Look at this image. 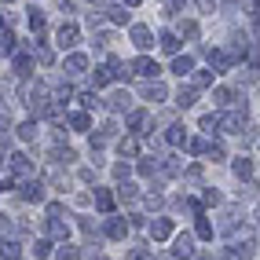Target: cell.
I'll use <instances>...</instances> for the list:
<instances>
[{
	"instance_id": "40",
	"label": "cell",
	"mask_w": 260,
	"mask_h": 260,
	"mask_svg": "<svg viewBox=\"0 0 260 260\" xmlns=\"http://www.w3.org/2000/svg\"><path fill=\"white\" fill-rule=\"evenodd\" d=\"M183 11V0H165V15H180Z\"/></svg>"
},
{
	"instance_id": "25",
	"label": "cell",
	"mask_w": 260,
	"mask_h": 260,
	"mask_svg": "<svg viewBox=\"0 0 260 260\" xmlns=\"http://www.w3.org/2000/svg\"><path fill=\"white\" fill-rule=\"evenodd\" d=\"M19 140H22V143L37 140V125H33V121H26V125H19Z\"/></svg>"
},
{
	"instance_id": "31",
	"label": "cell",
	"mask_w": 260,
	"mask_h": 260,
	"mask_svg": "<svg viewBox=\"0 0 260 260\" xmlns=\"http://www.w3.org/2000/svg\"><path fill=\"white\" fill-rule=\"evenodd\" d=\"M48 231H51V238H66V235H70V228H66L62 220H51V228H48Z\"/></svg>"
},
{
	"instance_id": "10",
	"label": "cell",
	"mask_w": 260,
	"mask_h": 260,
	"mask_svg": "<svg viewBox=\"0 0 260 260\" xmlns=\"http://www.w3.org/2000/svg\"><path fill=\"white\" fill-rule=\"evenodd\" d=\"M8 158H11V176H26V172L33 169L26 154H8Z\"/></svg>"
},
{
	"instance_id": "6",
	"label": "cell",
	"mask_w": 260,
	"mask_h": 260,
	"mask_svg": "<svg viewBox=\"0 0 260 260\" xmlns=\"http://www.w3.org/2000/svg\"><path fill=\"white\" fill-rule=\"evenodd\" d=\"M95 209H99V213H107V216L114 213V194H110L107 187H95Z\"/></svg>"
},
{
	"instance_id": "21",
	"label": "cell",
	"mask_w": 260,
	"mask_h": 260,
	"mask_svg": "<svg viewBox=\"0 0 260 260\" xmlns=\"http://www.w3.org/2000/svg\"><path fill=\"white\" fill-rule=\"evenodd\" d=\"M161 51H169V55H176V51H180V41H176V33H161Z\"/></svg>"
},
{
	"instance_id": "24",
	"label": "cell",
	"mask_w": 260,
	"mask_h": 260,
	"mask_svg": "<svg viewBox=\"0 0 260 260\" xmlns=\"http://www.w3.org/2000/svg\"><path fill=\"white\" fill-rule=\"evenodd\" d=\"M107 70H110V77H114V81H125V77H128V70L121 66V59H110V62H107Z\"/></svg>"
},
{
	"instance_id": "12",
	"label": "cell",
	"mask_w": 260,
	"mask_h": 260,
	"mask_svg": "<svg viewBox=\"0 0 260 260\" xmlns=\"http://www.w3.org/2000/svg\"><path fill=\"white\" fill-rule=\"evenodd\" d=\"M117 154H125V158H136V154H140V140H136V136H125V140L117 143Z\"/></svg>"
},
{
	"instance_id": "32",
	"label": "cell",
	"mask_w": 260,
	"mask_h": 260,
	"mask_svg": "<svg viewBox=\"0 0 260 260\" xmlns=\"http://www.w3.org/2000/svg\"><path fill=\"white\" fill-rule=\"evenodd\" d=\"M77 99H81V107H84V110H95V107H99V99H95V92H81Z\"/></svg>"
},
{
	"instance_id": "38",
	"label": "cell",
	"mask_w": 260,
	"mask_h": 260,
	"mask_svg": "<svg viewBox=\"0 0 260 260\" xmlns=\"http://www.w3.org/2000/svg\"><path fill=\"white\" fill-rule=\"evenodd\" d=\"M110 11V22H128V11L125 8H107Z\"/></svg>"
},
{
	"instance_id": "5",
	"label": "cell",
	"mask_w": 260,
	"mask_h": 260,
	"mask_svg": "<svg viewBox=\"0 0 260 260\" xmlns=\"http://www.w3.org/2000/svg\"><path fill=\"white\" fill-rule=\"evenodd\" d=\"M55 44H59L62 51H66V48H74V44H77V26H74V22H66V26L59 29V37H55Z\"/></svg>"
},
{
	"instance_id": "30",
	"label": "cell",
	"mask_w": 260,
	"mask_h": 260,
	"mask_svg": "<svg viewBox=\"0 0 260 260\" xmlns=\"http://www.w3.org/2000/svg\"><path fill=\"white\" fill-rule=\"evenodd\" d=\"M92 81H95V88H103V84H110L114 77H110V70H107V66H99V70L92 74Z\"/></svg>"
},
{
	"instance_id": "47",
	"label": "cell",
	"mask_w": 260,
	"mask_h": 260,
	"mask_svg": "<svg viewBox=\"0 0 260 260\" xmlns=\"http://www.w3.org/2000/svg\"><path fill=\"white\" fill-rule=\"evenodd\" d=\"M92 4H107V0H92Z\"/></svg>"
},
{
	"instance_id": "46",
	"label": "cell",
	"mask_w": 260,
	"mask_h": 260,
	"mask_svg": "<svg viewBox=\"0 0 260 260\" xmlns=\"http://www.w3.org/2000/svg\"><path fill=\"white\" fill-rule=\"evenodd\" d=\"M125 4H128V8H136V4H140V0H125Z\"/></svg>"
},
{
	"instance_id": "15",
	"label": "cell",
	"mask_w": 260,
	"mask_h": 260,
	"mask_svg": "<svg viewBox=\"0 0 260 260\" xmlns=\"http://www.w3.org/2000/svg\"><path fill=\"white\" fill-rule=\"evenodd\" d=\"M70 125H74V132H88V128H92V117H88V110L70 114Z\"/></svg>"
},
{
	"instance_id": "27",
	"label": "cell",
	"mask_w": 260,
	"mask_h": 260,
	"mask_svg": "<svg viewBox=\"0 0 260 260\" xmlns=\"http://www.w3.org/2000/svg\"><path fill=\"white\" fill-rule=\"evenodd\" d=\"M194 99H198L194 88H180V92H176V103H180V107H194Z\"/></svg>"
},
{
	"instance_id": "41",
	"label": "cell",
	"mask_w": 260,
	"mask_h": 260,
	"mask_svg": "<svg viewBox=\"0 0 260 260\" xmlns=\"http://www.w3.org/2000/svg\"><path fill=\"white\" fill-rule=\"evenodd\" d=\"M154 172H158V165L143 158V161H140V176H154Z\"/></svg>"
},
{
	"instance_id": "33",
	"label": "cell",
	"mask_w": 260,
	"mask_h": 260,
	"mask_svg": "<svg viewBox=\"0 0 260 260\" xmlns=\"http://www.w3.org/2000/svg\"><path fill=\"white\" fill-rule=\"evenodd\" d=\"M33 253H37V260H44V256H51V242L48 238H41L37 246H33Z\"/></svg>"
},
{
	"instance_id": "34",
	"label": "cell",
	"mask_w": 260,
	"mask_h": 260,
	"mask_svg": "<svg viewBox=\"0 0 260 260\" xmlns=\"http://www.w3.org/2000/svg\"><path fill=\"white\" fill-rule=\"evenodd\" d=\"M29 26H33V33L41 37V33H44V15H41V11H33V15H29Z\"/></svg>"
},
{
	"instance_id": "20",
	"label": "cell",
	"mask_w": 260,
	"mask_h": 260,
	"mask_svg": "<svg viewBox=\"0 0 260 260\" xmlns=\"http://www.w3.org/2000/svg\"><path fill=\"white\" fill-rule=\"evenodd\" d=\"M235 176L238 180H249L253 176V161L249 158H235Z\"/></svg>"
},
{
	"instance_id": "44",
	"label": "cell",
	"mask_w": 260,
	"mask_h": 260,
	"mask_svg": "<svg viewBox=\"0 0 260 260\" xmlns=\"http://www.w3.org/2000/svg\"><path fill=\"white\" fill-rule=\"evenodd\" d=\"M198 8H202V11H213V8H216V0H198Z\"/></svg>"
},
{
	"instance_id": "7",
	"label": "cell",
	"mask_w": 260,
	"mask_h": 260,
	"mask_svg": "<svg viewBox=\"0 0 260 260\" xmlns=\"http://www.w3.org/2000/svg\"><path fill=\"white\" fill-rule=\"evenodd\" d=\"M22 198H26V202H41V198H44V183H41V180H26V183H22Z\"/></svg>"
},
{
	"instance_id": "3",
	"label": "cell",
	"mask_w": 260,
	"mask_h": 260,
	"mask_svg": "<svg viewBox=\"0 0 260 260\" xmlns=\"http://www.w3.org/2000/svg\"><path fill=\"white\" fill-rule=\"evenodd\" d=\"M172 256H176V260H190V256H194V242H190V235H176V242H172Z\"/></svg>"
},
{
	"instance_id": "39",
	"label": "cell",
	"mask_w": 260,
	"mask_h": 260,
	"mask_svg": "<svg viewBox=\"0 0 260 260\" xmlns=\"http://www.w3.org/2000/svg\"><path fill=\"white\" fill-rule=\"evenodd\" d=\"M169 176H180V158H165V165H161Z\"/></svg>"
},
{
	"instance_id": "14",
	"label": "cell",
	"mask_w": 260,
	"mask_h": 260,
	"mask_svg": "<svg viewBox=\"0 0 260 260\" xmlns=\"http://www.w3.org/2000/svg\"><path fill=\"white\" fill-rule=\"evenodd\" d=\"M209 66H216V74L231 70V55H228V51H209Z\"/></svg>"
},
{
	"instance_id": "19",
	"label": "cell",
	"mask_w": 260,
	"mask_h": 260,
	"mask_svg": "<svg viewBox=\"0 0 260 260\" xmlns=\"http://www.w3.org/2000/svg\"><path fill=\"white\" fill-rule=\"evenodd\" d=\"M143 99H150V103H161V99H165V84H158V81H154V84H147V88H143Z\"/></svg>"
},
{
	"instance_id": "1",
	"label": "cell",
	"mask_w": 260,
	"mask_h": 260,
	"mask_svg": "<svg viewBox=\"0 0 260 260\" xmlns=\"http://www.w3.org/2000/svg\"><path fill=\"white\" fill-rule=\"evenodd\" d=\"M220 128H223V132H242V128H246V110L223 114V117H220Z\"/></svg>"
},
{
	"instance_id": "2",
	"label": "cell",
	"mask_w": 260,
	"mask_h": 260,
	"mask_svg": "<svg viewBox=\"0 0 260 260\" xmlns=\"http://www.w3.org/2000/svg\"><path fill=\"white\" fill-rule=\"evenodd\" d=\"M132 74H140V77H158V74H161V66L154 62L150 55H140V59L132 62Z\"/></svg>"
},
{
	"instance_id": "16",
	"label": "cell",
	"mask_w": 260,
	"mask_h": 260,
	"mask_svg": "<svg viewBox=\"0 0 260 260\" xmlns=\"http://www.w3.org/2000/svg\"><path fill=\"white\" fill-rule=\"evenodd\" d=\"M84 70H88V59H84V55H70V59H66V74H84Z\"/></svg>"
},
{
	"instance_id": "43",
	"label": "cell",
	"mask_w": 260,
	"mask_h": 260,
	"mask_svg": "<svg viewBox=\"0 0 260 260\" xmlns=\"http://www.w3.org/2000/svg\"><path fill=\"white\" fill-rule=\"evenodd\" d=\"M59 260H81L77 249H59Z\"/></svg>"
},
{
	"instance_id": "4",
	"label": "cell",
	"mask_w": 260,
	"mask_h": 260,
	"mask_svg": "<svg viewBox=\"0 0 260 260\" xmlns=\"http://www.w3.org/2000/svg\"><path fill=\"white\" fill-rule=\"evenodd\" d=\"M169 235H172V220H169V216H158V220L150 223V238H154V242H165Z\"/></svg>"
},
{
	"instance_id": "28",
	"label": "cell",
	"mask_w": 260,
	"mask_h": 260,
	"mask_svg": "<svg viewBox=\"0 0 260 260\" xmlns=\"http://www.w3.org/2000/svg\"><path fill=\"white\" fill-rule=\"evenodd\" d=\"M213 147H216V143H209V140H194V143H190V154H205V158H209Z\"/></svg>"
},
{
	"instance_id": "9",
	"label": "cell",
	"mask_w": 260,
	"mask_h": 260,
	"mask_svg": "<svg viewBox=\"0 0 260 260\" xmlns=\"http://www.w3.org/2000/svg\"><path fill=\"white\" fill-rule=\"evenodd\" d=\"M125 235H128V223L121 216H110L107 220V238H125Z\"/></svg>"
},
{
	"instance_id": "37",
	"label": "cell",
	"mask_w": 260,
	"mask_h": 260,
	"mask_svg": "<svg viewBox=\"0 0 260 260\" xmlns=\"http://www.w3.org/2000/svg\"><path fill=\"white\" fill-rule=\"evenodd\" d=\"M117 198H121V202H132V198H136V187H132V183H121Z\"/></svg>"
},
{
	"instance_id": "26",
	"label": "cell",
	"mask_w": 260,
	"mask_h": 260,
	"mask_svg": "<svg viewBox=\"0 0 260 260\" xmlns=\"http://www.w3.org/2000/svg\"><path fill=\"white\" fill-rule=\"evenodd\" d=\"M194 235H198V238H213V223L205 220V216H198V223H194Z\"/></svg>"
},
{
	"instance_id": "8",
	"label": "cell",
	"mask_w": 260,
	"mask_h": 260,
	"mask_svg": "<svg viewBox=\"0 0 260 260\" xmlns=\"http://www.w3.org/2000/svg\"><path fill=\"white\" fill-rule=\"evenodd\" d=\"M172 74H176V77L194 74V59H190V55H176V59H172Z\"/></svg>"
},
{
	"instance_id": "13",
	"label": "cell",
	"mask_w": 260,
	"mask_h": 260,
	"mask_svg": "<svg viewBox=\"0 0 260 260\" xmlns=\"http://www.w3.org/2000/svg\"><path fill=\"white\" fill-rule=\"evenodd\" d=\"M132 41H136V48H143V51H147V48L154 44V41H150V29H147V26H132Z\"/></svg>"
},
{
	"instance_id": "22",
	"label": "cell",
	"mask_w": 260,
	"mask_h": 260,
	"mask_svg": "<svg viewBox=\"0 0 260 260\" xmlns=\"http://www.w3.org/2000/svg\"><path fill=\"white\" fill-rule=\"evenodd\" d=\"M107 107H110V110H128V92H114Z\"/></svg>"
},
{
	"instance_id": "18",
	"label": "cell",
	"mask_w": 260,
	"mask_h": 260,
	"mask_svg": "<svg viewBox=\"0 0 260 260\" xmlns=\"http://www.w3.org/2000/svg\"><path fill=\"white\" fill-rule=\"evenodd\" d=\"M213 74H216V70H194V74H190L194 88H209V84H213Z\"/></svg>"
},
{
	"instance_id": "45",
	"label": "cell",
	"mask_w": 260,
	"mask_h": 260,
	"mask_svg": "<svg viewBox=\"0 0 260 260\" xmlns=\"http://www.w3.org/2000/svg\"><path fill=\"white\" fill-rule=\"evenodd\" d=\"M132 260H150V253H147V249H136V253H132Z\"/></svg>"
},
{
	"instance_id": "23",
	"label": "cell",
	"mask_w": 260,
	"mask_h": 260,
	"mask_svg": "<svg viewBox=\"0 0 260 260\" xmlns=\"http://www.w3.org/2000/svg\"><path fill=\"white\" fill-rule=\"evenodd\" d=\"M29 70H33V59H29V55H19V59H15V74H19V77H29Z\"/></svg>"
},
{
	"instance_id": "29",
	"label": "cell",
	"mask_w": 260,
	"mask_h": 260,
	"mask_svg": "<svg viewBox=\"0 0 260 260\" xmlns=\"http://www.w3.org/2000/svg\"><path fill=\"white\" fill-rule=\"evenodd\" d=\"M231 99H235V92H231V88H216V92H213V103H216V107H228Z\"/></svg>"
},
{
	"instance_id": "48",
	"label": "cell",
	"mask_w": 260,
	"mask_h": 260,
	"mask_svg": "<svg viewBox=\"0 0 260 260\" xmlns=\"http://www.w3.org/2000/svg\"><path fill=\"white\" fill-rule=\"evenodd\" d=\"M4 4H11V0H4Z\"/></svg>"
},
{
	"instance_id": "11",
	"label": "cell",
	"mask_w": 260,
	"mask_h": 260,
	"mask_svg": "<svg viewBox=\"0 0 260 260\" xmlns=\"http://www.w3.org/2000/svg\"><path fill=\"white\" fill-rule=\"evenodd\" d=\"M147 125H150L147 110H132V114H128V128H132V132H147Z\"/></svg>"
},
{
	"instance_id": "35",
	"label": "cell",
	"mask_w": 260,
	"mask_h": 260,
	"mask_svg": "<svg viewBox=\"0 0 260 260\" xmlns=\"http://www.w3.org/2000/svg\"><path fill=\"white\" fill-rule=\"evenodd\" d=\"M180 37H190V41H194V37H198V22H180Z\"/></svg>"
},
{
	"instance_id": "36",
	"label": "cell",
	"mask_w": 260,
	"mask_h": 260,
	"mask_svg": "<svg viewBox=\"0 0 260 260\" xmlns=\"http://www.w3.org/2000/svg\"><path fill=\"white\" fill-rule=\"evenodd\" d=\"M0 41H4V55H11V51H15V33L4 26V37H0Z\"/></svg>"
},
{
	"instance_id": "17",
	"label": "cell",
	"mask_w": 260,
	"mask_h": 260,
	"mask_svg": "<svg viewBox=\"0 0 260 260\" xmlns=\"http://www.w3.org/2000/svg\"><path fill=\"white\" fill-rule=\"evenodd\" d=\"M165 140H169L172 147H180V143H187V132H183V125H169V132H165Z\"/></svg>"
},
{
	"instance_id": "42",
	"label": "cell",
	"mask_w": 260,
	"mask_h": 260,
	"mask_svg": "<svg viewBox=\"0 0 260 260\" xmlns=\"http://www.w3.org/2000/svg\"><path fill=\"white\" fill-rule=\"evenodd\" d=\"M15 256H19V246H15V242H8V238H4V260H15Z\"/></svg>"
}]
</instances>
